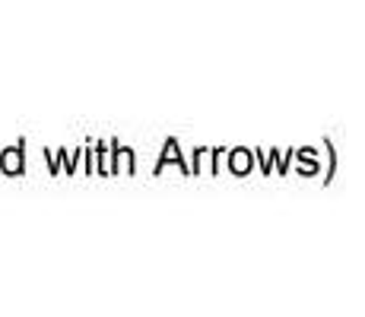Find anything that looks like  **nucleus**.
Segmentation results:
<instances>
[]
</instances>
